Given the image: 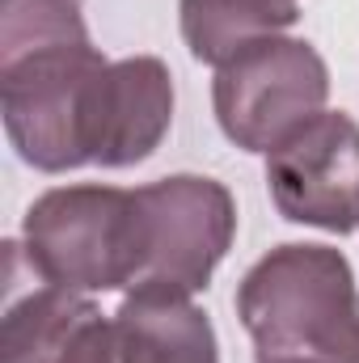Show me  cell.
Returning <instances> with one entry per match:
<instances>
[{
  "instance_id": "6da1fadb",
  "label": "cell",
  "mask_w": 359,
  "mask_h": 363,
  "mask_svg": "<svg viewBox=\"0 0 359 363\" xmlns=\"http://www.w3.org/2000/svg\"><path fill=\"white\" fill-rule=\"evenodd\" d=\"M106 72L77 0H0V101L26 165L47 174L89 165Z\"/></svg>"
},
{
  "instance_id": "7a4b0ae2",
  "label": "cell",
  "mask_w": 359,
  "mask_h": 363,
  "mask_svg": "<svg viewBox=\"0 0 359 363\" xmlns=\"http://www.w3.org/2000/svg\"><path fill=\"white\" fill-rule=\"evenodd\" d=\"M237 317L258 363H359V287L338 250H270L241 279Z\"/></svg>"
},
{
  "instance_id": "3957f363",
  "label": "cell",
  "mask_w": 359,
  "mask_h": 363,
  "mask_svg": "<svg viewBox=\"0 0 359 363\" xmlns=\"http://www.w3.org/2000/svg\"><path fill=\"white\" fill-rule=\"evenodd\" d=\"M26 262L68 291L136 287L144 262V216L136 190L64 186L26 211Z\"/></svg>"
},
{
  "instance_id": "277c9868",
  "label": "cell",
  "mask_w": 359,
  "mask_h": 363,
  "mask_svg": "<svg viewBox=\"0 0 359 363\" xmlns=\"http://www.w3.org/2000/svg\"><path fill=\"white\" fill-rule=\"evenodd\" d=\"M330 77L321 55L296 38H263L220 64L216 118L237 148L275 152L326 106Z\"/></svg>"
},
{
  "instance_id": "5b68a950",
  "label": "cell",
  "mask_w": 359,
  "mask_h": 363,
  "mask_svg": "<svg viewBox=\"0 0 359 363\" xmlns=\"http://www.w3.org/2000/svg\"><path fill=\"white\" fill-rule=\"evenodd\" d=\"M136 199L144 216V262L131 291L190 300L199 287H207L211 271L233 245V194L211 178L178 174L140 186Z\"/></svg>"
},
{
  "instance_id": "8992f818",
  "label": "cell",
  "mask_w": 359,
  "mask_h": 363,
  "mask_svg": "<svg viewBox=\"0 0 359 363\" xmlns=\"http://www.w3.org/2000/svg\"><path fill=\"white\" fill-rule=\"evenodd\" d=\"M267 186L287 220L351 233L359 220V123L321 110L270 152Z\"/></svg>"
},
{
  "instance_id": "52a82bcc",
  "label": "cell",
  "mask_w": 359,
  "mask_h": 363,
  "mask_svg": "<svg viewBox=\"0 0 359 363\" xmlns=\"http://www.w3.org/2000/svg\"><path fill=\"white\" fill-rule=\"evenodd\" d=\"M0 363H114V321L85 296L38 279L4 304Z\"/></svg>"
},
{
  "instance_id": "ba28073f",
  "label": "cell",
  "mask_w": 359,
  "mask_h": 363,
  "mask_svg": "<svg viewBox=\"0 0 359 363\" xmlns=\"http://www.w3.org/2000/svg\"><path fill=\"white\" fill-rule=\"evenodd\" d=\"M170 118H174V85H170V68L161 60L136 55V60L110 64L93 165L123 169V165L153 157V148L170 131Z\"/></svg>"
},
{
  "instance_id": "9c48e42d",
  "label": "cell",
  "mask_w": 359,
  "mask_h": 363,
  "mask_svg": "<svg viewBox=\"0 0 359 363\" xmlns=\"http://www.w3.org/2000/svg\"><path fill=\"white\" fill-rule=\"evenodd\" d=\"M114 363H216L211 321L182 296L131 291L114 313Z\"/></svg>"
},
{
  "instance_id": "30bf717a",
  "label": "cell",
  "mask_w": 359,
  "mask_h": 363,
  "mask_svg": "<svg viewBox=\"0 0 359 363\" xmlns=\"http://www.w3.org/2000/svg\"><path fill=\"white\" fill-rule=\"evenodd\" d=\"M296 26V0H182V34L194 60L228 64L245 47Z\"/></svg>"
}]
</instances>
